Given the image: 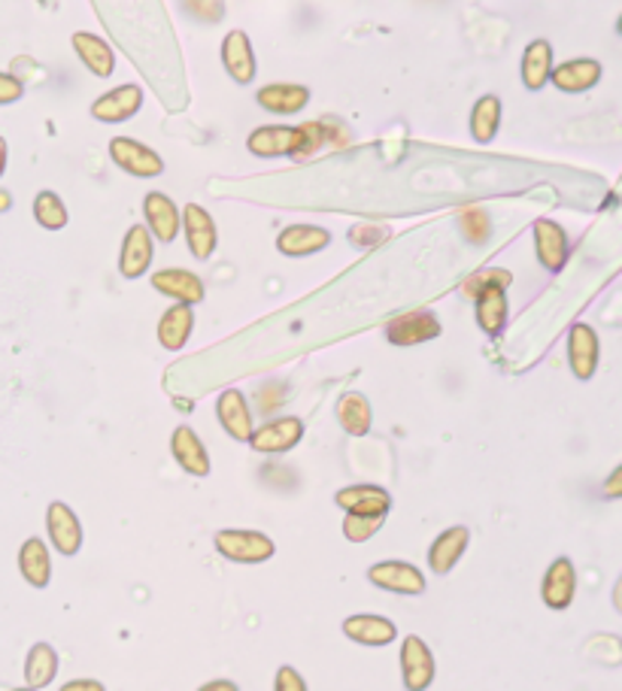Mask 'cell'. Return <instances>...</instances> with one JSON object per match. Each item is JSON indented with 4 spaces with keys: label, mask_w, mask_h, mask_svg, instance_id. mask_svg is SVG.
<instances>
[{
    "label": "cell",
    "mask_w": 622,
    "mask_h": 691,
    "mask_svg": "<svg viewBox=\"0 0 622 691\" xmlns=\"http://www.w3.org/2000/svg\"><path fill=\"white\" fill-rule=\"evenodd\" d=\"M325 146L322 125L319 122H301V125H262L246 137V149L255 158H304Z\"/></svg>",
    "instance_id": "obj_1"
},
{
    "label": "cell",
    "mask_w": 622,
    "mask_h": 691,
    "mask_svg": "<svg viewBox=\"0 0 622 691\" xmlns=\"http://www.w3.org/2000/svg\"><path fill=\"white\" fill-rule=\"evenodd\" d=\"M213 546L222 558H229L234 565H265L277 555V543L270 540L262 531L246 528H222L213 537Z\"/></svg>",
    "instance_id": "obj_2"
},
{
    "label": "cell",
    "mask_w": 622,
    "mask_h": 691,
    "mask_svg": "<svg viewBox=\"0 0 622 691\" xmlns=\"http://www.w3.org/2000/svg\"><path fill=\"white\" fill-rule=\"evenodd\" d=\"M368 579L370 586L401 594V598H420V594H425V586H429V579H425L420 567L401 561V558H386V561L370 565Z\"/></svg>",
    "instance_id": "obj_3"
},
{
    "label": "cell",
    "mask_w": 622,
    "mask_h": 691,
    "mask_svg": "<svg viewBox=\"0 0 622 691\" xmlns=\"http://www.w3.org/2000/svg\"><path fill=\"white\" fill-rule=\"evenodd\" d=\"M401 682L407 691H429L434 677H437V661L429 643L422 640L420 634H407L401 643Z\"/></svg>",
    "instance_id": "obj_4"
},
{
    "label": "cell",
    "mask_w": 622,
    "mask_h": 691,
    "mask_svg": "<svg viewBox=\"0 0 622 691\" xmlns=\"http://www.w3.org/2000/svg\"><path fill=\"white\" fill-rule=\"evenodd\" d=\"M110 158H113V164L119 170H125L131 177L141 179H155L167 170L165 158H162L153 146H146V143H141V140L134 137L110 140Z\"/></svg>",
    "instance_id": "obj_5"
},
{
    "label": "cell",
    "mask_w": 622,
    "mask_h": 691,
    "mask_svg": "<svg viewBox=\"0 0 622 691\" xmlns=\"http://www.w3.org/2000/svg\"><path fill=\"white\" fill-rule=\"evenodd\" d=\"M304 422L298 415H280L258 425L249 437V449L258 455H282L292 453L298 443L304 441Z\"/></svg>",
    "instance_id": "obj_6"
},
{
    "label": "cell",
    "mask_w": 622,
    "mask_h": 691,
    "mask_svg": "<svg viewBox=\"0 0 622 691\" xmlns=\"http://www.w3.org/2000/svg\"><path fill=\"white\" fill-rule=\"evenodd\" d=\"M386 339L392 346H420V343H429V339H437L444 334L441 327V319L432 310H413V313H401L386 322L382 327Z\"/></svg>",
    "instance_id": "obj_7"
},
{
    "label": "cell",
    "mask_w": 622,
    "mask_h": 691,
    "mask_svg": "<svg viewBox=\"0 0 622 691\" xmlns=\"http://www.w3.org/2000/svg\"><path fill=\"white\" fill-rule=\"evenodd\" d=\"M141 110L143 89L134 82H125V86L103 91L101 98L91 103V119H98L103 125H122V122H131Z\"/></svg>",
    "instance_id": "obj_8"
},
{
    "label": "cell",
    "mask_w": 622,
    "mask_h": 691,
    "mask_svg": "<svg viewBox=\"0 0 622 691\" xmlns=\"http://www.w3.org/2000/svg\"><path fill=\"white\" fill-rule=\"evenodd\" d=\"M46 531H49V543L55 553L64 558H74L82 549V522L74 513V506L64 501H52L46 506Z\"/></svg>",
    "instance_id": "obj_9"
},
{
    "label": "cell",
    "mask_w": 622,
    "mask_h": 691,
    "mask_svg": "<svg viewBox=\"0 0 622 691\" xmlns=\"http://www.w3.org/2000/svg\"><path fill=\"white\" fill-rule=\"evenodd\" d=\"M534 234V255L544 270L549 274H559L562 267L568 265V255H571V239L565 234V227L553 219H537L532 225Z\"/></svg>",
    "instance_id": "obj_10"
},
{
    "label": "cell",
    "mask_w": 622,
    "mask_h": 691,
    "mask_svg": "<svg viewBox=\"0 0 622 691\" xmlns=\"http://www.w3.org/2000/svg\"><path fill=\"white\" fill-rule=\"evenodd\" d=\"M179 215H182V234H186L191 255L198 261L213 258V252L219 249V227L213 222V215L207 213L201 203H186Z\"/></svg>",
    "instance_id": "obj_11"
},
{
    "label": "cell",
    "mask_w": 622,
    "mask_h": 691,
    "mask_svg": "<svg viewBox=\"0 0 622 691\" xmlns=\"http://www.w3.org/2000/svg\"><path fill=\"white\" fill-rule=\"evenodd\" d=\"M170 455H174V461L195 479L210 477V470H213V458H210L207 446H203V441L198 437V431L189 425L174 427V434H170Z\"/></svg>",
    "instance_id": "obj_12"
},
{
    "label": "cell",
    "mask_w": 622,
    "mask_h": 691,
    "mask_svg": "<svg viewBox=\"0 0 622 691\" xmlns=\"http://www.w3.org/2000/svg\"><path fill=\"white\" fill-rule=\"evenodd\" d=\"M598 358H601V339H598V331L586 322H577L568 331V365H571V374L580 382H589L596 377Z\"/></svg>",
    "instance_id": "obj_13"
},
{
    "label": "cell",
    "mask_w": 622,
    "mask_h": 691,
    "mask_svg": "<svg viewBox=\"0 0 622 691\" xmlns=\"http://www.w3.org/2000/svg\"><path fill=\"white\" fill-rule=\"evenodd\" d=\"M155 258V243L149 227L131 225L122 239V252H119V274L125 279H141L149 274Z\"/></svg>",
    "instance_id": "obj_14"
},
{
    "label": "cell",
    "mask_w": 622,
    "mask_h": 691,
    "mask_svg": "<svg viewBox=\"0 0 622 691\" xmlns=\"http://www.w3.org/2000/svg\"><path fill=\"white\" fill-rule=\"evenodd\" d=\"M143 215H146V227L158 243H174L182 231V215H179V207L174 203L170 194L165 191H146L143 198Z\"/></svg>",
    "instance_id": "obj_15"
},
{
    "label": "cell",
    "mask_w": 622,
    "mask_h": 691,
    "mask_svg": "<svg viewBox=\"0 0 622 691\" xmlns=\"http://www.w3.org/2000/svg\"><path fill=\"white\" fill-rule=\"evenodd\" d=\"M222 67L225 74L237 82V86H249L255 82V74H258V58H255L253 40L246 31H229L225 40H222Z\"/></svg>",
    "instance_id": "obj_16"
},
{
    "label": "cell",
    "mask_w": 622,
    "mask_h": 691,
    "mask_svg": "<svg viewBox=\"0 0 622 691\" xmlns=\"http://www.w3.org/2000/svg\"><path fill=\"white\" fill-rule=\"evenodd\" d=\"M343 637L368 649H382L398 640V625L380 613H356L343 618Z\"/></svg>",
    "instance_id": "obj_17"
},
{
    "label": "cell",
    "mask_w": 622,
    "mask_h": 691,
    "mask_svg": "<svg viewBox=\"0 0 622 691\" xmlns=\"http://www.w3.org/2000/svg\"><path fill=\"white\" fill-rule=\"evenodd\" d=\"M577 598V570H574L571 558H556L553 565L546 567L544 579H541V601L549 606V610H568Z\"/></svg>",
    "instance_id": "obj_18"
},
{
    "label": "cell",
    "mask_w": 622,
    "mask_h": 691,
    "mask_svg": "<svg viewBox=\"0 0 622 691\" xmlns=\"http://www.w3.org/2000/svg\"><path fill=\"white\" fill-rule=\"evenodd\" d=\"M216 419L222 431L229 434L231 441L249 443L255 431L253 410H249V401L241 389H225L216 398Z\"/></svg>",
    "instance_id": "obj_19"
},
{
    "label": "cell",
    "mask_w": 622,
    "mask_h": 691,
    "mask_svg": "<svg viewBox=\"0 0 622 691\" xmlns=\"http://www.w3.org/2000/svg\"><path fill=\"white\" fill-rule=\"evenodd\" d=\"M334 506H341L349 515H389L392 510V494L374 482H356L346 486L334 494Z\"/></svg>",
    "instance_id": "obj_20"
},
{
    "label": "cell",
    "mask_w": 622,
    "mask_h": 691,
    "mask_svg": "<svg viewBox=\"0 0 622 691\" xmlns=\"http://www.w3.org/2000/svg\"><path fill=\"white\" fill-rule=\"evenodd\" d=\"M474 307H477V325L486 337H501L504 327H508L510 315V301H508V286L504 282H489L477 291L474 298Z\"/></svg>",
    "instance_id": "obj_21"
},
{
    "label": "cell",
    "mask_w": 622,
    "mask_h": 691,
    "mask_svg": "<svg viewBox=\"0 0 622 691\" xmlns=\"http://www.w3.org/2000/svg\"><path fill=\"white\" fill-rule=\"evenodd\" d=\"M153 289L165 298H174L177 303H203L207 298V289H203V279L198 274H191L186 267H165V270H155L153 274Z\"/></svg>",
    "instance_id": "obj_22"
},
{
    "label": "cell",
    "mask_w": 622,
    "mask_h": 691,
    "mask_svg": "<svg viewBox=\"0 0 622 691\" xmlns=\"http://www.w3.org/2000/svg\"><path fill=\"white\" fill-rule=\"evenodd\" d=\"M470 546V528L468 525H453V528L441 531L429 546V570L434 577H446L453 567L462 561V555L468 553Z\"/></svg>",
    "instance_id": "obj_23"
},
{
    "label": "cell",
    "mask_w": 622,
    "mask_h": 691,
    "mask_svg": "<svg viewBox=\"0 0 622 691\" xmlns=\"http://www.w3.org/2000/svg\"><path fill=\"white\" fill-rule=\"evenodd\" d=\"M601 74H604V67L596 58H571V62H562L553 67L549 82L562 94H584V91L596 89L601 82Z\"/></svg>",
    "instance_id": "obj_24"
},
{
    "label": "cell",
    "mask_w": 622,
    "mask_h": 691,
    "mask_svg": "<svg viewBox=\"0 0 622 691\" xmlns=\"http://www.w3.org/2000/svg\"><path fill=\"white\" fill-rule=\"evenodd\" d=\"M255 103L270 115H298L310 107V89L298 82H270L258 89Z\"/></svg>",
    "instance_id": "obj_25"
},
{
    "label": "cell",
    "mask_w": 622,
    "mask_h": 691,
    "mask_svg": "<svg viewBox=\"0 0 622 691\" xmlns=\"http://www.w3.org/2000/svg\"><path fill=\"white\" fill-rule=\"evenodd\" d=\"M331 231L322 225H289L277 237V252L286 258H310L316 252L329 249Z\"/></svg>",
    "instance_id": "obj_26"
},
{
    "label": "cell",
    "mask_w": 622,
    "mask_h": 691,
    "mask_svg": "<svg viewBox=\"0 0 622 691\" xmlns=\"http://www.w3.org/2000/svg\"><path fill=\"white\" fill-rule=\"evenodd\" d=\"M70 43H74L77 58L86 64V70H89L91 76H98V79L113 76L115 52L107 40L98 37V34H91V31H77V34L70 37Z\"/></svg>",
    "instance_id": "obj_27"
},
{
    "label": "cell",
    "mask_w": 622,
    "mask_h": 691,
    "mask_svg": "<svg viewBox=\"0 0 622 691\" xmlns=\"http://www.w3.org/2000/svg\"><path fill=\"white\" fill-rule=\"evenodd\" d=\"M553 43L544 37L532 40L525 52H522V62H520V76H522V86L529 91H541L549 82V76H553Z\"/></svg>",
    "instance_id": "obj_28"
},
{
    "label": "cell",
    "mask_w": 622,
    "mask_h": 691,
    "mask_svg": "<svg viewBox=\"0 0 622 691\" xmlns=\"http://www.w3.org/2000/svg\"><path fill=\"white\" fill-rule=\"evenodd\" d=\"M19 573L31 589H49L52 582V555L43 537H27L19 546Z\"/></svg>",
    "instance_id": "obj_29"
},
{
    "label": "cell",
    "mask_w": 622,
    "mask_h": 691,
    "mask_svg": "<svg viewBox=\"0 0 622 691\" xmlns=\"http://www.w3.org/2000/svg\"><path fill=\"white\" fill-rule=\"evenodd\" d=\"M334 415H337V425L349 437H368L370 434L374 410H370V401L362 391H343L337 398V406H334Z\"/></svg>",
    "instance_id": "obj_30"
},
{
    "label": "cell",
    "mask_w": 622,
    "mask_h": 691,
    "mask_svg": "<svg viewBox=\"0 0 622 691\" xmlns=\"http://www.w3.org/2000/svg\"><path fill=\"white\" fill-rule=\"evenodd\" d=\"M191 331H195V307H189V303H174L158 319V343L165 346L167 353L186 349Z\"/></svg>",
    "instance_id": "obj_31"
},
{
    "label": "cell",
    "mask_w": 622,
    "mask_h": 691,
    "mask_svg": "<svg viewBox=\"0 0 622 691\" xmlns=\"http://www.w3.org/2000/svg\"><path fill=\"white\" fill-rule=\"evenodd\" d=\"M58 653H55V646L46 640L34 643L31 649H27V658H25V686L27 689H37L43 691L46 686L55 682L58 677Z\"/></svg>",
    "instance_id": "obj_32"
},
{
    "label": "cell",
    "mask_w": 622,
    "mask_h": 691,
    "mask_svg": "<svg viewBox=\"0 0 622 691\" xmlns=\"http://www.w3.org/2000/svg\"><path fill=\"white\" fill-rule=\"evenodd\" d=\"M501 119H504V103L498 94H482L480 101L470 107V137L480 146L492 143L501 131Z\"/></svg>",
    "instance_id": "obj_33"
},
{
    "label": "cell",
    "mask_w": 622,
    "mask_h": 691,
    "mask_svg": "<svg viewBox=\"0 0 622 691\" xmlns=\"http://www.w3.org/2000/svg\"><path fill=\"white\" fill-rule=\"evenodd\" d=\"M31 210H34V222L40 227H46V231H62L70 222V213H67V203L62 201V194H55L49 189L37 191Z\"/></svg>",
    "instance_id": "obj_34"
},
{
    "label": "cell",
    "mask_w": 622,
    "mask_h": 691,
    "mask_svg": "<svg viewBox=\"0 0 622 691\" xmlns=\"http://www.w3.org/2000/svg\"><path fill=\"white\" fill-rule=\"evenodd\" d=\"M458 231H462V237L468 239V243H486V239L492 237V219L480 207H465L458 213Z\"/></svg>",
    "instance_id": "obj_35"
},
{
    "label": "cell",
    "mask_w": 622,
    "mask_h": 691,
    "mask_svg": "<svg viewBox=\"0 0 622 691\" xmlns=\"http://www.w3.org/2000/svg\"><path fill=\"white\" fill-rule=\"evenodd\" d=\"M386 525V515H349L343 519V537L349 543H368Z\"/></svg>",
    "instance_id": "obj_36"
},
{
    "label": "cell",
    "mask_w": 622,
    "mask_h": 691,
    "mask_svg": "<svg viewBox=\"0 0 622 691\" xmlns=\"http://www.w3.org/2000/svg\"><path fill=\"white\" fill-rule=\"evenodd\" d=\"M489 282H504V286H510V282H513V274H510V270H501V267H489V270H482V274H474V277L465 279V282H462V291H465L468 298H477V291H480L482 286H489Z\"/></svg>",
    "instance_id": "obj_37"
},
{
    "label": "cell",
    "mask_w": 622,
    "mask_h": 691,
    "mask_svg": "<svg viewBox=\"0 0 622 691\" xmlns=\"http://www.w3.org/2000/svg\"><path fill=\"white\" fill-rule=\"evenodd\" d=\"M386 237H389V227H380V225H356V227H349V243H353V246H362V249H370V246H380V243Z\"/></svg>",
    "instance_id": "obj_38"
},
{
    "label": "cell",
    "mask_w": 622,
    "mask_h": 691,
    "mask_svg": "<svg viewBox=\"0 0 622 691\" xmlns=\"http://www.w3.org/2000/svg\"><path fill=\"white\" fill-rule=\"evenodd\" d=\"M274 691H310L307 689V679L301 677V670L292 665L277 667L274 673Z\"/></svg>",
    "instance_id": "obj_39"
},
{
    "label": "cell",
    "mask_w": 622,
    "mask_h": 691,
    "mask_svg": "<svg viewBox=\"0 0 622 691\" xmlns=\"http://www.w3.org/2000/svg\"><path fill=\"white\" fill-rule=\"evenodd\" d=\"M186 10L201 22H219L225 13V3L222 0H186Z\"/></svg>",
    "instance_id": "obj_40"
},
{
    "label": "cell",
    "mask_w": 622,
    "mask_h": 691,
    "mask_svg": "<svg viewBox=\"0 0 622 691\" xmlns=\"http://www.w3.org/2000/svg\"><path fill=\"white\" fill-rule=\"evenodd\" d=\"M319 125H322V137H325V146H337V149L349 146L353 134H349V127L343 125L341 119H325V122H319Z\"/></svg>",
    "instance_id": "obj_41"
},
{
    "label": "cell",
    "mask_w": 622,
    "mask_h": 691,
    "mask_svg": "<svg viewBox=\"0 0 622 691\" xmlns=\"http://www.w3.org/2000/svg\"><path fill=\"white\" fill-rule=\"evenodd\" d=\"M25 98V86H22V79L13 74H0V107H7V103H19Z\"/></svg>",
    "instance_id": "obj_42"
},
{
    "label": "cell",
    "mask_w": 622,
    "mask_h": 691,
    "mask_svg": "<svg viewBox=\"0 0 622 691\" xmlns=\"http://www.w3.org/2000/svg\"><path fill=\"white\" fill-rule=\"evenodd\" d=\"M58 691H107V686H103L101 679L79 677V679H67Z\"/></svg>",
    "instance_id": "obj_43"
},
{
    "label": "cell",
    "mask_w": 622,
    "mask_h": 691,
    "mask_svg": "<svg viewBox=\"0 0 622 691\" xmlns=\"http://www.w3.org/2000/svg\"><path fill=\"white\" fill-rule=\"evenodd\" d=\"M601 491H604V498H608V501H620L622 498V465L617 467V470H613L608 479H604Z\"/></svg>",
    "instance_id": "obj_44"
},
{
    "label": "cell",
    "mask_w": 622,
    "mask_h": 691,
    "mask_svg": "<svg viewBox=\"0 0 622 691\" xmlns=\"http://www.w3.org/2000/svg\"><path fill=\"white\" fill-rule=\"evenodd\" d=\"M282 398V386H267V389H258V406L265 410V413H270L277 403H280Z\"/></svg>",
    "instance_id": "obj_45"
},
{
    "label": "cell",
    "mask_w": 622,
    "mask_h": 691,
    "mask_svg": "<svg viewBox=\"0 0 622 691\" xmlns=\"http://www.w3.org/2000/svg\"><path fill=\"white\" fill-rule=\"evenodd\" d=\"M198 691H241V686H237L234 679H210V682H203Z\"/></svg>",
    "instance_id": "obj_46"
},
{
    "label": "cell",
    "mask_w": 622,
    "mask_h": 691,
    "mask_svg": "<svg viewBox=\"0 0 622 691\" xmlns=\"http://www.w3.org/2000/svg\"><path fill=\"white\" fill-rule=\"evenodd\" d=\"M610 598H613V610L622 616V573H620V579L613 582V594H610Z\"/></svg>",
    "instance_id": "obj_47"
},
{
    "label": "cell",
    "mask_w": 622,
    "mask_h": 691,
    "mask_svg": "<svg viewBox=\"0 0 622 691\" xmlns=\"http://www.w3.org/2000/svg\"><path fill=\"white\" fill-rule=\"evenodd\" d=\"M3 170H7V140L0 137V177H3Z\"/></svg>",
    "instance_id": "obj_48"
},
{
    "label": "cell",
    "mask_w": 622,
    "mask_h": 691,
    "mask_svg": "<svg viewBox=\"0 0 622 691\" xmlns=\"http://www.w3.org/2000/svg\"><path fill=\"white\" fill-rule=\"evenodd\" d=\"M617 31H620V34H622V15H620V19H617Z\"/></svg>",
    "instance_id": "obj_49"
},
{
    "label": "cell",
    "mask_w": 622,
    "mask_h": 691,
    "mask_svg": "<svg viewBox=\"0 0 622 691\" xmlns=\"http://www.w3.org/2000/svg\"><path fill=\"white\" fill-rule=\"evenodd\" d=\"M13 691H37V689H27V686H25V689H13Z\"/></svg>",
    "instance_id": "obj_50"
}]
</instances>
